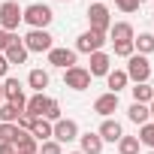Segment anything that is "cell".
Wrapping results in <instances>:
<instances>
[{"instance_id": "21", "label": "cell", "mask_w": 154, "mask_h": 154, "mask_svg": "<svg viewBox=\"0 0 154 154\" xmlns=\"http://www.w3.org/2000/svg\"><path fill=\"white\" fill-rule=\"evenodd\" d=\"M30 136H33L36 142H48V139H51V121L36 118V121H33V127H30Z\"/></svg>"}, {"instance_id": "18", "label": "cell", "mask_w": 154, "mask_h": 154, "mask_svg": "<svg viewBox=\"0 0 154 154\" xmlns=\"http://www.w3.org/2000/svg\"><path fill=\"white\" fill-rule=\"evenodd\" d=\"M45 103H48V97H45V94H33V97L27 100V106H24V115H30V118H42Z\"/></svg>"}, {"instance_id": "41", "label": "cell", "mask_w": 154, "mask_h": 154, "mask_svg": "<svg viewBox=\"0 0 154 154\" xmlns=\"http://www.w3.org/2000/svg\"><path fill=\"white\" fill-rule=\"evenodd\" d=\"M148 154H154V151H148Z\"/></svg>"}, {"instance_id": "25", "label": "cell", "mask_w": 154, "mask_h": 154, "mask_svg": "<svg viewBox=\"0 0 154 154\" xmlns=\"http://www.w3.org/2000/svg\"><path fill=\"white\" fill-rule=\"evenodd\" d=\"M21 118V109L12 106V103H0V124H18Z\"/></svg>"}, {"instance_id": "40", "label": "cell", "mask_w": 154, "mask_h": 154, "mask_svg": "<svg viewBox=\"0 0 154 154\" xmlns=\"http://www.w3.org/2000/svg\"><path fill=\"white\" fill-rule=\"evenodd\" d=\"M60 3H66V0H60Z\"/></svg>"}, {"instance_id": "30", "label": "cell", "mask_w": 154, "mask_h": 154, "mask_svg": "<svg viewBox=\"0 0 154 154\" xmlns=\"http://www.w3.org/2000/svg\"><path fill=\"white\" fill-rule=\"evenodd\" d=\"M39 154H63V148H60V142L48 139V142H39Z\"/></svg>"}, {"instance_id": "34", "label": "cell", "mask_w": 154, "mask_h": 154, "mask_svg": "<svg viewBox=\"0 0 154 154\" xmlns=\"http://www.w3.org/2000/svg\"><path fill=\"white\" fill-rule=\"evenodd\" d=\"M6 72H9V60L0 54V79H6Z\"/></svg>"}, {"instance_id": "23", "label": "cell", "mask_w": 154, "mask_h": 154, "mask_svg": "<svg viewBox=\"0 0 154 154\" xmlns=\"http://www.w3.org/2000/svg\"><path fill=\"white\" fill-rule=\"evenodd\" d=\"M127 118L133 121V124H148L151 121V115H148V106H142V103H130V109H127Z\"/></svg>"}, {"instance_id": "38", "label": "cell", "mask_w": 154, "mask_h": 154, "mask_svg": "<svg viewBox=\"0 0 154 154\" xmlns=\"http://www.w3.org/2000/svg\"><path fill=\"white\" fill-rule=\"evenodd\" d=\"M69 154H82V151H69Z\"/></svg>"}, {"instance_id": "10", "label": "cell", "mask_w": 154, "mask_h": 154, "mask_svg": "<svg viewBox=\"0 0 154 154\" xmlns=\"http://www.w3.org/2000/svg\"><path fill=\"white\" fill-rule=\"evenodd\" d=\"M75 54H79V51H75V48H51L48 51V63L51 66H57V69H69V66H75Z\"/></svg>"}, {"instance_id": "5", "label": "cell", "mask_w": 154, "mask_h": 154, "mask_svg": "<svg viewBox=\"0 0 154 154\" xmlns=\"http://www.w3.org/2000/svg\"><path fill=\"white\" fill-rule=\"evenodd\" d=\"M51 139L60 142V145L75 142V139H79V124H75L72 118H60V121H54V124H51Z\"/></svg>"}, {"instance_id": "33", "label": "cell", "mask_w": 154, "mask_h": 154, "mask_svg": "<svg viewBox=\"0 0 154 154\" xmlns=\"http://www.w3.org/2000/svg\"><path fill=\"white\" fill-rule=\"evenodd\" d=\"M115 6H118L121 12H136V9H139V0H115Z\"/></svg>"}, {"instance_id": "27", "label": "cell", "mask_w": 154, "mask_h": 154, "mask_svg": "<svg viewBox=\"0 0 154 154\" xmlns=\"http://www.w3.org/2000/svg\"><path fill=\"white\" fill-rule=\"evenodd\" d=\"M118 154H139V139L136 136H121L118 139Z\"/></svg>"}, {"instance_id": "1", "label": "cell", "mask_w": 154, "mask_h": 154, "mask_svg": "<svg viewBox=\"0 0 154 154\" xmlns=\"http://www.w3.org/2000/svg\"><path fill=\"white\" fill-rule=\"evenodd\" d=\"M51 18H54V12H51V6H45V3H30V6L21 12V21H27L30 30H45V27L51 24Z\"/></svg>"}, {"instance_id": "36", "label": "cell", "mask_w": 154, "mask_h": 154, "mask_svg": "<svg viewBox=\"0 0 154 154\" xmlns=\"http://www.w3.org/2000/svg\"><path fill=\"white\" fill-rule=\"evenodd\" d=\"M148 115H151V121H154V100L148 103Z\"/></svg>"}, {"instance_id": "6", "label": "cell", "mask_w": 154, "mask_h": 154, "mask_svg": "<svg viewBox=\"0 0 154 154\" xmlns=\"http://www.w3.org/2000/svg\"><path fill=\"white\" fill-rule=\"evenodd\" d=\"M106 45V33H97V30H85L79 33V39H75V51H82V54H94V51H103Z\"/></svg>"}, {"instance_id": "26", "label": "cell", "mask_w": 154, "mask_h": 154, "mask_svg": "<svg viewBox=\"0 0 154 154\" xmlns=\"http://www.w3.org/2000/svg\"><path fill=\"white\" fill-rule=\"evenodd\" d=\"M139 145H145V148H151L154 151V121H148V124H142L139 127Z\"/></svg>"}, {"instance_id": "42", "label": "cell", "mask_w": 154, "mask_h": 154, "mask_svg": "<svg viewBox=\"0 0 154 154\" xmlns=\"http://www.w3.org/2000/svg\"><path fill=\"white\" fill-rule=\"evenodd\" d=\"M100 3H103V0H100Z\"/></svg>"}, {"instance_id": "37", "label": "cell", "mask_w": 154, "mask_h": 154, "mask_svg": "<svg viewBox=\"0 0 154 154\" xmlns=\"http://www.w3.org/2000/svg\"><path fill=\"white\" fill-rule=\"evenodd\" d=\"M0 103H3V82H0Z\"/></svg>"}, {"instance_id": "12", "label": "cell", "mask_w": 154, "mask_h": 154, "mask_svg": "<svg viewBox=\"0 0 154 154\" xmlns=\"http://www.w3.org/2000/svg\"><path fill=\"white\" fill-rule=\"evenodd\" d=\"M97 136H100L103 142H118V139L124 136V127H121V121H115V118H103Z\"/></svg>"}, {"instance_id": "28", "label": "cell", "mask_w": 154, "mask_h": 154, "mask_svg": "<svg viewBox=\"0 0 154 154\" xmlns=\"http://www.w3.org/2000/svg\"><path fill=\"white\" fill-rule=\"evenodd\" d=\"M42 118H45V121H51V124L63 118V115H60V103H57L54 97H48V103H45V112H42Z\"/></svg>"}, {"instance_id": "29", "label": "cell", "mask_w": 154, "mask_h": 154, "mask_svg": "<svg viewBox=\"0 0 154 154\" xmlns=\"http://www.w3.org/2000/svg\"><path fill=\"white\" fill-rule=\"evenodd\" d=\"M18 133H21V130H18L15 124H0V142H12V145H15Z\"/></svg>"}, {"instance_id": "7", "label": "cell", "mask_w": 154, "mask_h": 154, "mask_svg": "<svg viewBox=\"0 0 154 154\" xmlns=\"http://www.w3.org/2000/svg\"><path fill=\"white\" fill-rule=\"evenodd\" d=\"M21 42H24V48H27V51H39V54H42V51L48 54V51L54 48V36H51L48 30H30Z\"/></svg>"}, {"instance_id": "19", "label": "cell", "mask_w": 154, "mask_h": 154, "mask_svg": "<svg viewBox=\"0 0 154 154\" xmlns=\"http://www.w3.org/2000/svg\"><path fill=\"white\" fill-rule=\"evenodd\" d=\"M48 82H51V79H48L45 69H30V72H27V85H30L36 94H42V91L48 88Z\"/></svg>"}, {"instance_id": "22", "label": "cell", "mask_w": 154, "mask_h": 154, "mask_svg": "<svg viewBox=\"0 0 154 154\" xmlns=\"http://www.w3.org/2000/svg\"><path fill=\"white\" fill-rule=\"evenodd\" d=\"M130 94H133V103H142V106H148V103L154 100V88H151L148 82L133 85V88H130Z\"/></svg>"}, {"instance_id": "4", "label": "cell", "mask_w": 154, "mask_h": 154, "mask_svg": "<svg viewBox=\"0 0 154 154\" xmlns=\"http://www.w3.org/2000/svg\"><path fill=\"white\" fill-rule=\"evenodd\" d=\"M21 6L15 3V0H6V3H0V27L3 30H9V33H15L18 30V24H21Z\"/></svg>"}, {"instance_id": "2", "label": "cell", "mask_w": 154, "mask_h": 154, "mask_svg": "<svg viewBox=\"0 0 154 154\" xmlns=\"http://www.w3.org/2000/svg\"><path fill=\"white\" fill-rule=\"evenodd\" d=\"M127 79L130 82H136V85H142V82H148L151 79V60L145 57V54H130L127 57Z\"/></svg>"}, {"instance_id": "8", "label": "cell", "mask_w": 154, "mask_h": 154, "mask_svg": "<svg viewBox=\"0 0 154 154\" xmlns=\"http://www.w3.org/2000/svg\"><path fill=\"white\" fill-rule=\"evenodd\" d=\"M63 85L66 88H72V91H88L91 88V72L85 69V66H69V69H63Z\"/></svg>"}, {"instance_id": "35", "label": "cell", "mask_w": 154, "mask_h": 154, "mask_svg": "<svg viewBox=\"0 0 154 154\" xmlns=\"http://www.w3.org/2000/svg\"><path fill=\"white\" fill-rule=\"evenodd\" d=\"M0 154H15V145L12 142H0Z\"/></svg>"}, {"instance_id": "32", "label": "cell", "mask_w": 154, "mask_h": 154, "mask_svg": "<svg viewBox=\"0 0 154 154\" xmlns=\"http://www.w3.org/2000/svg\"><path fill=\"white\" fill-rule=\"evenodd\" d=\"M15 39H18L15 33H9V30H3V27H0V54H3V51H6V48H9Z\"/></svg>"}, {"instance_id": "14", "label": "cell", "mask_w": 154, "mask_h": 154, "mask_svg": "<svg viewBox=\"0 0 154 154\" xmlns=\"http://www.w3.org/2000/svg\"><path fill=\"white\" fill-rule=\"evenodd\" d=\"M133 24L130 21H112V27H109V39L112 42H133Z\"/></svg>"}, {"instance_id": "3", "label": "cell", "mask_w": 154, "mask_h": 154, "mask_svg": "<svg viewBox=\"0 0 154 154\" xmlns=\"http://www.w3.org/2000/svg\"><path fill=\"white\" fill-rule=\"evenodd\" d=\"M88 21H91V30H97V33H109V27H112V12H109V6L106 3H91L88 6Z\"/></svg>"}, {"instance_id": "24", "label": "cell", "mask_w": 154, "mask_h": 154, "mask_svg": "<svg viewBox=\"0 0 154 154\" xmlns=\"http://www.w3.org/2000/svg\"><path fill=\"white\" fill-rule=\"evenodd\" d=\"M133 48H136V54H151L154 51V33H139V36H133Z\"/></svg>"}, {"instance_id": "17", "label": "cell", "mask_w": 154, "mask_h": 154, "mask_svg": "<svg viewBox=\"0 0 154 154\" xmlns=\"http://www.w3.org/2000/svg\"><path fill=\"white\" fill-rule=\"evenodd\" d=\"M15 154H39V142L30 136V133H18V139H15Z\"/></svg>"}, {"instance_id": "9", "label": "cell", "mask_w": 154, "mask_h": 154, "mask_svg": "<svg viewBox=\"0 0 154 154\" xmlns=\"http://www.w3.org/2000/svg\"><path fill=\"white\" fill-rule=\"evenodd\" d=\"M3 100H6V103H12V106H18V109L24 112L27 97H24V88H21V82H18V79H3Z\"/></svg>"}, {"instance_id": "11", "label": "cell", "mask_w": 154, "mask_h": 154, "mask_svg": "<svg viewBox=\"0 0 154 154\" xmlns=\"http://www.w3.org/2000/svg\"><path fill=\"white\" fill-rule=\"evenodd\" d=\"M94 112L103 115V118H112V112H118V94H112V91L100 94V97L94 100Z\"/></svg>"}, {"instance_id": "20", "label": "cell", "mask_w": 154, "mask_h": 154, "mask_svg": "<svg viewBox=\"0 0 154 154\" xmlns=\"http://www.w3.org/2000/svg\"><path fill=\"white\" fill-rule=\"evenodd\" d=\"M127 82H130V79H127V72H124V69H109V75H106V85H109V91H112V94L124 91V88H127Z\"/></svg>"}, {"instance_id": "39", "label": "cell", "mask_w": 154, "mask_h": 154, "mask_svg": "<svg viewBox=\"0 0 154 154\" xmlns=\"http://www.w3.org/2000/svg\"><path fill=\"white\" fill-rule=\"evenodd\" d=\"M142 3H145V0H139V6H142Z\"/></svg>"}, {"instance_id": "15", "label": "cell", "mask_w": 154, "mask_h": 154, "mask_svg": "<svg viewBox=\"0 0 154 154\" xmlns=\"http://www.w3.org/2000/svg\"><path fill=\"white\" fill-rule=\"evenodd\" d=\"M79 142H82V154H100L103 145H106V142H103L97 133H91V130H88V133H79Z\"/></svg>"}, {"instance_id": "16", "label": "cell", "mask_w": 154, "mask_h": 154, "mask_svg": "<svg viewBox=\"0 0 154 154\" xmlns=\"http://www.w3.org/2000/svg\"><path fill=\"white\" fill-rule=\"evenodd\" d=\"M27 54H30V51L24 48V42H21V39H15V42L3 51V57L9 60V66H12V63H27Z\"/></svg>"}, {"instance_id": "13", "label": "cell", "mask_w": 154, "mask_h": 154, "mask_svg": "<svg viewBox=\"0 0 154 154\" xmlns=\"http://www.w3.org/2000/svg\"><path fill=\"white\" fill-rule=\"evenodd\" d=\"M109 69H112V57L106 51H94L91 54V66H88L91 79H94V75H109Z\"/></svg>"}, {"instance_id": "31", "label": "cell", "mask_w": 154, "mask_h": 154, "mask_svg": "<svg viewBox=\"0 0 154 154\" xmlns=\"http://www.w3.org/2000/svg\"><path fill=\"white\" fill-rule=\"evenodd\" d=\"M112 45H115V54H118V57H130V54H136L133 42H112Z\"/></svg>"}]
</instances>
